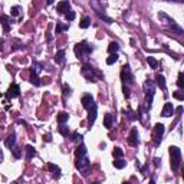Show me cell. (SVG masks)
Listing matches in <instances>:
<instances>
[{"instance_id": "9c48e42d", "label": "cell", "mask_w": 184, "mask_h": 184, "mask_svg": "<svg viewBox=\"0 0 184 184\" xmlns=\"http://www.w3.org/2000/svg\"><path fill=\"white\" fill-rule=\"evenodd\" d=\"M128 144L131 147H138L140 140H138V130L137 128H132L130 132V137H128Z\"/></svg>"}, {"instance_id": "ba28073f", "label": "cell", "mask_w": 184, "mask_h": 184, "mask_svg": "<svg viewBox=\"0 0 184 184\" xmlns=\"http://www.w3.org/2000/svg\"><path fill=\"white\" fill-rule=\"evenodd\" d=\"M19 95H20V86L17 85V84H12V85L9 86V89H7L6 96L9 99H13V98H17Z\"/></svg>"}, {"instance_id": "ffe728a7", "label": "cell", "mask_w": 184, "mask_h": 184, "mask_svg": "<svg viewBox=\"0 0 184 184\" xmlns=\"http://www.w3.org/2000/svg\"><path fill=\"white\" fill-rule=\"evenodd\" d=\"M75 154H76V158H78V157H85L86 156V147H85V144H82V142H81L79 145H78V148H76Z\"/></svg>"}, {"instance_id": "44dd1931", "label": "cell", "mask_w": 184, "mask_h": 184, "mask_svg": "<svg viewBox=\"0 0 184 184\" xmlns=\"http://www.w3.org/2000/svg\"><path fill=\"white\" fill-rule=\"evenodd\" d=\"M156 81H157V85L160 86L161 89L165 91L167 85H165V78H164V76H163V75H157V76H156Z\"/></svg>"}, {"instance_id": "d4e9b609", "label": "cell", "mask_w": 184, "mask_h": 184, "mask_svg": "<svg viewBox=\"0 0 184 184\" xmlns=\"http://www.w3.org/2000/svg\"><path fill=\"white\" fill-rule=\"evenodd\" d=\"M30 84H32V85H35V86L40 85V79H39V76L36 75L35 72H32V73H30Z\"/></svg>"}, {"instance_id": "d6986e66", "label": "cell", "mask_w": 184, "mask_h": 184, "mask_svg": "<svg viewBox=\"0 0 184 184\" xmlns=\"http://www.w3.org/2000/svg\"><path fill=\"white\" fill-rule=\"evenodd\" d=\"M24 151H26V158H28V160H32L33 157L36 156V150H35V147H32V145H26L24 147Z\"/></svg>"}, {"instance_id": "8992f818", "label": "cell", "mask_w": 184, "mask_h": 184, "mask_svg": "<svg viewBox=\"0 0 184 184\" xmlns=\"http://www.w3.org/2000/svg\"><path fill=\"white\" fill-rule=\"evenodd\" d=\"M121 79H122L124 85H132L134 84V75H132L131 69H130V65H124L122 69H121Z\"/></svg>"}, {"instance_id": "d590c367", "label": "cell", "mask_w": 184, "mask_h": 184, "mask_svg": "<svg viewBox=\"0 0 184 184\" xmlns=\"http://www.w3.org/2000/svg\"><path fill=\"white\" fill-rule=\"evenodd\" d=\"M173 96H174L175 99H178V101H184V94H183V92H180V91L173 92Z\"/></svg>"}, {"instance_id": "ee69618b", "label": "cell", "mask_w": 184, "mask_h": 184, "mask_svg": "<svg viewBox=\"0 0 184 184\" xmlns=\"http://www.w3.org/2000/svg\"><path fill=\"white\" fill-rule=\"evenodd\" d=\"M2 161H3V151L0 150V163H2Z\"/></svg>"}, {"instance_id": "74e56055", "label": "cell", "mask_w": 184, "mask_h": 184, "mask_svg": "<svg viewBox=\"0 0 184 184\" xmlns=\"http://www.w3.org/2000/svg\"><path fill=\"white\" fill-rule=\"evenodd\" d=\"M183 72H180L178 73V79H177V85H178V88H184V81H183Z\"/></svg>"}, {"instance_id": "5b68a950", "label": "cell", "mask_w": 184, "mask_h": 184, "mask_svg": "<svg viewBox=\"0 0 184 184\" xmlns=\"http://www.w3.org/2000/svg\"><path fill=\"white\" fill-rule=\"evenodd\" d=\"M75 165H76V170H78V171L86 174V173L89 171V168H91V161H89V158H88L86 156L85 157H78V158H76Z\"/></svg>"}, {"instance_id": "7bdbcfd3", "label": "cell", "mask_w": 184, "mask_h": 184, "mask_svg": "<svg viewBox=\"0 0 184 184\" xmlns=\"http://www.w3.org/2000/svg\"><path fill=\"white\" fill-rule=\"evenodd\" d=\"M154 164L158 167V165H160V158H154Z\"/></svg>"}, {"instance_id": "277c9868", "label": "cell", "mask_w": 184, "mask_h": 184, "mask_svg": "<svg viewBox=\"0 0 184 184\" xmlns=\"http://www.w3.org/2000/svg\"><path fill=\"white\" fill-rule=\"evenodd\" d=\"M170 158L173 171H178L180 164H181V150L178 147H170Z\"/></svg>"}, {"instance_id": "30bf717a", "label": "cell", "mask_w": 184, "mask_h": 184, "mask_svg": "<svg viewBox=\"0 0 184 184\" xmlns=\"http://www.w3.org/2000/svg\"><path fill=\"white\" fill-rule=\"evenodd\" d=\"M96 115H98V107H96V104H94L89 108V114H88V122H89V125H94L95 124Z\"/></svg>"}, {"instance_id": "2e32d148", "label": "cell", "mask_w": 184, "mask_h": 184, "mask_svg": "<svg viewBox=\"0 0 184 184\" xmlns=\"http://www.w3.org/2000/svg\"><path fill=\"white\" fill-rule=\"evenodd\" d=\"M47 168L51 170V173H53L55 178H59V177H61V168H59L56 164H53V163H47Z\"/></svg>"}, {"instance_id": "3957f363", "label": "cell", "mask_w": 184, "mask_h": 184, "mask_svg": "<svg viewBox=\"0 0 184 184\" xmlns=\"http://www.w3.org/2000/svg\"><path fill=\"white\" fill-rule=\"evenodd\" d=\"M144 92H145V109L151 108V104H152V98H154V94H156V86L152 84L151 81H145V84H144Z\"/></svg>"}, {"instance_id": "60d3db41", "label": "cell", "mask_w": 184, "mask_h": 184, "mask_svg": "<svg viewBox=\"0 0 184 184\" xmlns=\"http://www.w3.org/2000/svg\"><path fill=\"white\" fill-rule=\"evenodd\" d=\"M175 112H177V115H178V117H180V115L183 114V107H178V108L175 109Z\"/></svg>"}, {"instance_id": "4316f807", "label": "cell", "mask_w": 184, "mask_h": 184, "mask_svg": "<svg viewBox=\"0 0 184 184\" xmlns=\"http://www.w3.org/2000/svg\"><path fill=\"white\" fill-rule=\"evenodd\" d=\"M147 62H148V65L151 66V69H157V66H158V62H157L156 58L148 56V58H147Z\"/></svg>"}, {"instance_id": "7a4b0ae2", "label": "cell", "mask_w": 184, "mask_h": 184, "mask_svg": "<svg viewBox=\"0 0 184 184\" xmlns=\"http://www.w3.org/2000/svg\"><path fill=\"white\" fill-rule=\"evenodd\" d=\"M92 51H94V46H91L89 43L86 42H81L75 45V55L78 59H85Z\"/></svg>"}, {"instance_id": "ab89813d", "label": "cell", "mask_w": 184, "mask_h": 184, "mask_svg": "<svg viewBox=\"0 0 184 184\" xmlns=\"http://www.w3.org/2000/svg\"><path fill=\"white\" fill-rule=\"evenodd\" d=\"M122 91H124V96H125V98H130V96H131V94H130V88H128L127 85L122 86Z\"/></svg>"}, {"instance_id": "836d02e7", "label": "cell", "mask_w": 184, "mask_h": 184, "mask_svg": "<svg viewBox=\"0 0 184 184\" xmlns=\"http://www.w3.org/2000/svg\"><path fill=\"white\" fill-rule=\"evenodd\" d=\"M65 17H66V20H68V22H72V20H73V19L76 17V14H75V12L69 10V12H68V13L65 14Z\"/></svg>"}, {"instance_id": "7dc6e473", "label": "cell", "mask_w": 184, "mask_h": 184, "mask_svg": "<svg viewBox=\"0 0 184 184\" xmlns=\"http://www.w3.org/2000/svg\"><path fill=\"white\" fill-rule=\"evenodd\" d=\"M13 184H20V183H19V181H16V183H13Z\"/></svg>"}, {"instance_id": "f6af8a7d", "label": "cell", "mask_w": 184, "mask_h": 184, "mask_svg": "<svg viewBox=\"0 0 184 184\" xmlns=\"http://www.w3.org/2000/svg\"><path fill=\"white\" fill-rule=\"evenodd\" d=\"M3 43H5V40H3V39H0V49L3 47Z\"/></svg>"}, {"instance_id": "52a82bcc", "label": "cell", "mask_w": 184, "mask_h": 184, "mask_svg": "<svg viewBox=\"0 0 184 184\" xmlns=\"http://www.w3.org/2000/svg\"><path fill=\"white\" fill-rule=\"evenodd\" d=\"M165 132V127L163 124H156V127H154V144L158 145L163 140V135H164Z\"/></svg>"}, {"instance_id": "c3c4849f", "label": "cell", "mask_w": 184, "mask_h": 184, "mask_svg": "<svg viewBox=\"0 0 184 184\" xmlns=\"http://www.w3.org/2000/svg\"><path fill=\"white\" fill-rule=\"evenodd\" d=\"M124 184H130V183H124Z\"/></svg>"}, {"instance_id": "d6a6232c", "label": "cell", "mask_w": 184, "mask_h": 184, "mask_svg": "<svg viewBox=\"0 0 184 184\" xmlns=\"http://www.w3.org/2000/svg\"><path fill=\"white\" fill-rule=\"evenodd\" d=\"M10 14H12V16H19L20 14V6H13V7L10 9Z\"/></svg>"}, {"instance_id": "4fadbf2b", "label": "cell", "mask_w": 184, "mask_h": 184, "mask_svg": "<svg viewBox=\"0 0 184 184\" xmlns=\"http://www.w3.org/2000/svg\"><path fill=\"white\" fill-rule=\"evenodd\" d=\"M94 104H95L94 96H92L91 94H86V95H84V96H82V105H84V108L89 109Z\"/></svg>"}, {"instance_id": "e575fe53", "label": "cell", "mask_w": 184, "mask_h": 184, "mask_svg": "<svg viewBox=\"0 0 184 184\" xmlns=\"http://www.w3.org/2000/svg\"><path fill=\"white\" fill-rule=\"evenodd\" d=\"M10 151L13 152V156L16 157V158H20V157H22V151H20V148H17V147H14V148H12Z\"/></svg>"}, {"instance_id": "83f0119b", "label": "cell", "mask_w": 184, "mask_h": 184, "mask_svg": "<svg viewBox=\"0 0 184 184\" xmlns=\"http://www.w3.org/2000/svg\"><path fill=\"white\" fill-rule=\"evenodd\" d=\"M125 165H127V161H124V160H115V161H114V167H115V168H118V170L124 168Z\"/></svg>"}, {"instance_id": "5bb4252c", "label": "cell", "mask_w": 184, "mask_h": 184, "mask_svg": "<svg viewBox=\"0 0 184 184\" xmlns=\"http://www.w3.org/2000/svg\"><path fill=\"white\" fill-rule=\"evenodd\" d=\"M66 52L63 51V49H61V51H58V53L55 55V62H56L58 65H63L66 61Z\"/></svg>"}, {"instance_id": "f35d334b", "label": "cell", "mask_w": 184, "mask_h": 184, "mask_svg": "<svg viewBox=\"0 0 184 184\" xmlns=\"http://www.w3.org/2000/svg\"><path fill=\"white\" fill-rule=\"evenodd\" d=\"M78 140H82V135H79L78 132H73L71 135V141H73V142H76Z\"/></svg>"}, {"instance_id": "e0dca14e", "label": "cell", "mask_w": 184, "mask_h": 184, "mask_svg": "<svg viewBox=\"0 0 184 184\" xmlns=\"http://www.w3.org/2000/svg\"><path fill=\"white\" fill-rule=\"evenodd\" d=\"M6 147L9 148V150H12V148H14L16 147V135L14 134H12V135H9V137L6 138Z\"/></svg>"}, {"instance_id": "b9f144b4", "label": "cell", "mask_w": 184, "mask_h": 184, "mask_svg": "<svg viewBox=\"0 0 184 184\" xmlns=\"http://www.w3.org/2000/svg\"><path fill=\"white\" fill-rule=\"evenodd\" d=\"M45 141H52V138H51V134H46V135H45Z\"/></svg>"}, {"instance_id": "cb8c5ba5", "label": "cell", "mask_w": 184, "mask_h": 184, "mask_svg": "<svg viewBox=\"0 0 184 184\" xmlns=\"http://www.w3.org/2000/svg\"><path fill=\"white\" fill-rule=\"evenodd\" d=\"M89 26H91L89 16H85V17H82V20H81V23H79V28H81V29H86V28H89Z\"/></svg>"}, {"instance_id": "1f68e13d", "label": "cell", "mask_w": 184, "mask_h": 184, "mask_svg": "<svg viewBox=\"0 0 184 184\" xmlns=\"http://www.w3.org/2000/svg\"><path fill=\"white\" fill-rule=\"evenodd\" d=\"M71 94H72V89H71V86L68 85V84H65L63 85V96H71Z\"/></svg>"}, {"instance_id": "7c38bea8", "label": "cell", "mask_w": 184, "mask_h": 184, "mask_svg": "<svg viewBox=\"0 0 184 184\" xmlns=\"http://www.w3.org/2000/svg\"><path fill=\"white\" fill-rule=\"evenodd\" d=\"M173 114H174V107H173V104H171V102H165L164 108H163V111H161V117L168 118V117H171Z\"/></svg>"}, {"instance_id": "7402d4cb", "label": "cell", "mask_w": 184, "mask_h": 184, "mask_svg": "<svg viewBox=\"0 0 184 184\" xmlns=\"http://www.w3.org/2000/svg\"><path fill=\"white\" fill-rule=\"evenodd\" d=\"M119 51V45L117 42H111L108 46V52L111 53V55H114V53H118Z\"/></svg>"}, {"instance_id": "8d00e7d4", "label": "cell", "mask_w": 184, "mask_h": 184, "mask_svg": "<svg viewBox=\"0 0 184 184\" xmlns=\"http://www.w3.org/2000/svg\"><path fill=\"white\" fill-rule=\"evenodd\" d=\"M40 71H42V65H39L38 62H35V63H33V69H32V72H35V73L38 75V73H39Z\"/></svg>"}, {"instance_id": "6da1fadb", "label": "cell", "mask_w": 184, "mask_h": 184, "mask_svg": "<svg viewBox=\"0 0 184 184\" xmlns=\"http://www.w3.org/2000/svg\"><path fill=\"white\" fill-rule=\"evenodd\" d=\"M81 73H82V76H84L86 81H89V82H96L98 78H102V72L95 69L94 66L89 65V63H85V65L82 66Z\"/></svg>"}, {"instance_id": "9a60e30c", "label": "cell", "mask_w": 184, "mask_h": 184, "mask_svg": "<svg viewBox=\"0 0 184 184\" xmlns=\"http://www.w3.org/2000/svg\"><path fill=\"white\" fill-rule=\"evenodd\" d=\"M0 22H2V24H3L5 32H9V30H10V24L13 23V19H10L9 16H2V17H0Z\"/></svg>"}, {"instance_id": "603a6c76", "label": "cell", "mask_w": 184, "mask_h": 184, "mask_svg": "<svg viewBox=\"0 0 184 184\" xmlns=\"http://www.w3.org/2000/svg\"><path fill=\"white\" fill-rule=\"evenodd\" d=\"M68 119H69V114H66V112H59V114H58V122H59V124L63 125Z\"/></svg>"}, {"instance_id": "f546056e", "label": "cell", "mask_w": 184, "mask_h": 184, "mask_svg": "<svg viewBox=\"0 0 184 184\" xmlns=\"http://www.w3.org/2000/svg\"><path fill=\"white\" fill-rule=\"evenodd\" d=\"M59 134L63 137H69V127H65V125L59 127Z\"/></svg>"}, {"instance_id": "8fae6325", "label": "cell", "mask_w": 184, "mask_h": 184, "mask_svg": "<svg viewBox=\"0 0 184 184\" xmlns=\"http://www.w3.org/2000/svg\"><path fill=\"white\" fill-rule=\"evenodd\" d=\"M56 9H58V12H59V13L66 14L68 12H69V10H71V3H69L68 0L59 2V3H58V6H56Z\"/></svg>"}, {"instance_id": "f1b7e54d", "label": "cell", "mask_w": 184, "mask_h": 184, "mask_svg": "<svg viewBox=\"0 0 184 184\" xmlns=\"http://www.w3.org/2000/svg\"><path fill=\"white\" fill-rule=\"evenodd\" d=\"M117 61H118V53L109 55V58L107 59V65H114V63H115Z\"/></svg>"}, {"instance_id": "bcb514c9", "label": "cell", "mask_w": 184, "mask_h": 184, "mask_svg": "<svg viewBox=\"0 0 184 184\" xmlns=\"http://www.w3.org/2000/svg\"><path fill=\"white\" fill-rule=\"evenodd\" d=\"M150 184H156V178H154V177H152V178L150 180Z\"/></svg>"}, {"instance_id": "ac0fdd59", "label": "cell", "mask_w": 184, "mask_h": 184, "mask_svg": "<svg viewBox=\"0 0 184 184\" xmlns=\"http://www.w3.org/2000/svg\"><path fill=\"white\" fill-rule=\"evenodd\" d=\"M112 122H114V118L111 114H105L104 117V127L107 128V130H111L112 128Z\"/></svg>"}, {"instance_id": "4dcf8cb0", "label": "cell", "mask_w": 184, "mask_h": 184, "mask_svg": "<svg viewBox=\"0 0 184 184\" xmlns=\"http://www.w3.org/2000/svg\"><path fill=\"white\" fill-rule=\"evenodd\" d=\"M112 154H114V157H115V158H121V157L124 156V151H122V148L117 147V148H114Z\"/></svg>"}, {"instance_id": "484cf974", "label": "cell", "mask_w": 184, "mask_h": 184, "mask_svg": "<svg viewBox=\"0 0 184 184\" xmlns=\"http://www.w3.org/2000/svg\"><path fill=\"white\" fill-rule=\"evenodd\" d=\"M69 29V24H66V23H59L58 22V24H56V33L59 35V33H62V32H66Z\"/></svg>"}]
</instances>
